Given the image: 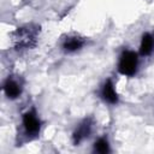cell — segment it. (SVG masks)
<instances>
[{"label": "cell", "mask_w": 154, "mask_h": 154, "mask_svg": "<svg viewBox=\"0 0 154 154\" xmlns=\"http://www.w3.org/2000/svg\"><path fill=\"white\" fill-rule=\"evenodd\" d=\"M4 90H5V94L7 95V97H10V99H14L20 94V87L18 85L17 82H14L12 79H7V82L4 85Z\"/></svg>", "instance_id": "obj_6"}, {"label": "cell", "mask_w": 154, "mask_h": 154, "mask_svg": "<svg viewBox=\"0 0 154 154\" xmlns=\"http://www.w3.org/2000/svg\"><path fill=\"white\" fill-rule=\"evenodd\" d=\"M23 124L29 134H37L40 130V122L34 112H26L23 116Z\"/></svg>", "instance_id": "obj_2"}, {"label": "cell", "mask_w": 154, "mask_h": 154, "mask_svg": "<svg viewBox=\"0 0 154 154\" xmlns=\"http://www.w3.org/2000/svg\"><path fill=\"white\" fill-rule=\"evenodd\" d=\"M17 37H16V41H17V46H30V42L35 40V32L31 31V29H20V31L18 30L17 32Z\"/></svg>", "instance_id": "obj_3"}, {"label": "cell", "mask_w": 154, "mask_h": 154, "mask_svg": "<svg viewBox=\"0 0 154 154\" xmlns=\"http://www.w3.org/2000/svg\"><path fill=\"white\" fill-rule=\"evenodd\" d=\"M137 63H138V60H137L136 53H134L131 51H125L120 57L118 70L123 75L132 76L137 70Z\"/></svg>", "instance_id": "obj_1"}, {"label": "cell", "mask_w": 154, "mask_h": 154, "mask_svg": "<svg viewBox=\"0 0 154 154\" xmlns=\"http://www.w3.org/2000/svg\"><path fill=\"white\" fill-rule=\"evenodd\" d=\"M95 150L97 153H107L108 152V143L106 140L100 138L95 142Z\"/></svg>", "instance_id": "obj_9"}, {"label": "cell", "mask_w": 154, "mask_h": 154, "mask_svg": "<svg viewBox=\"0 0 154 154\" xmlns=\"http://www.w3.org/2000/svg\"><path fill=\"white\" fill-rule=\"evenodd\" d=\"M83 46V41L82 38L79 37H69L65 40L63 47L65 51L67 52H75V51H78L81 47Z\"/></svg>", "instance_id": "obj_8"}, {"label": "cell", "mask_w": 154, "mask_h": 154, "mask_svg": "<svg viewBox=\"0 0 154 154\" xmlns=\"http://www.w3.org/2000/svg\"><path fill=\"white\" fill-rule=\"evenodd\" d=\"M89 131H90V123H89L88 120H85L83 124H81V125L78 126V129L76 130V132H75V135H73V141H75V143L77 144V143H79L83 138H85V137L88 136Z\"/></svg>", "instance_id": "obj_7"}, {"label": "cell", "mask_w": 154, "mask_h": 154, "mask_svg": "<svg viewBox=\"0 0 154 154\" xmlns=\"http://www.w3.org/2000/svg\"><path fill=\"white\" fill-rule=\"evenodd\" d=\"M154 49V37L150 34H144L141 41V54L149 55Z\"/></svg>", "instance_id": "obj_5"}, {"label": "cell", "mask_w": 154, "mask_h": 154, "mask_svg": "<svg viewBox=\"0 0 154 154\" xmlns=\"http://www.w3.org/2000/svg\"><path fill=\"white\" fill-rule=\"evenodd\" d=\"M101 94H102V97L109 102V103H116L117 100H118V96H117V93L114 90V87L112 84L111 81H107L103 87H102V90H101Z\"/></svg>", "instance_id": "obj_4"}]
</instances>
